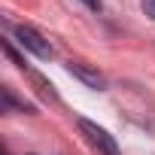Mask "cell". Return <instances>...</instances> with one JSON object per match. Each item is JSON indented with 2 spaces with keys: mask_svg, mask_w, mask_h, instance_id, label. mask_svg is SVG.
<instances>
[{
  "mask_svg": "<svg viewBox=\"0 0 155 155\" xmlns=\"http://www.w3.org/2000/svg\"><path fill=\"white\" fill-rule=\"evenodd\" d=\"M79 131L88 137V143L91 146H97L104 155H119V143H116V137H110L104 128H97L94 122H88V119H79Z\"/></svg>",
  "mask_w": 155,
  "mask_h": 155,
  "instance_id": "6da1fadb",
  "label": "cell"
},
{
  "mask_svg": "<svg viewBox=\"0 0 155 155\" xmlns=\"http://www.w3.org/2000/svg\"><path fill=\"white\" fill-rule=\"evenodd\" d=\"M15 37H18V43H21L28 52H34L37 58H52V46H49V40H43L34 28L18 25V28H15Z\"/></svg>",
  "mask_w": 155,
  "mask_h": 155,
  "instance_id": "7a4b0ae2",
  "label": "cell"
},
{
  "mask_svg": "<svg viewBox=\"0 0 155 155\" xmlns=\"http://www.w3.org/2000/svg\"><path fill=\"white\" fill-rule=\"evenodd\" d=\"M67 70L76 76V79H82L88 88H94V91H104V88H107V79H104V73H101V70H94V67H88V64L67 61Z\"/></svg>",
  "mask_w": 155,
  "mask_h": 155,
  "instance_id": "3957f363",
  "label": "cell"
},
{
  "mask_svg": "<svg viewBox=\"0 0 155 155\" xmlns=\"http://www.w3.org/2000/svg\"><path fill=\"white\" fill-rule=\"evenodd\" d=\"M31 79H34V85L40 88V94L43 97H49V101H58V94H55V88H52V82H46L40 73H31Z\"/></svg>",
  "mask_w": 155,
  "mask_h": 155,
  "instance_id": "277c9868",
  "label": "cell"
},
{
  "mask_svg": "<svg viewBox=\"0 0 155 155\" xmlns=\"http://www.w3.org/2000/svg\"><path fill=\"white\" fill-rule=\"evenodd\" d=\"M3 52H6V58H9V61H12V64H18V67H25V61H21V58H18V55H15V49H12V46H9V43H3Z\"/></svg>",
  "mask_w": 155,
  "mask_h": 155,
  "instance_id": "5b68a950",
  "label": "cell"
},
{
  "mask_svg": "<svg viewBox=\"0 0 155 155\" xmlns=\"http://www.w3.org/2000/svg\"><path fill=\"white\" fill-rule=\"evenodd\" d=\"M140 6H143V12L155 21V0H140Z\"/></svg>",
  "mask_w": 155,
  "mask_h": 155,
  "instance_id": "8992f818",
  "label": "cell"
},
{
  "mask_svg": "<svg viewBox=\"0 0 155 155\" xmlns=\"http://www.w3.org/2000/svg\"><path fill=\"white\" fill-rule=\"evenodd\" d=\"M82 3H85L88 9H94V12H101V6H104V3H101V0H82Z\"/></svg>",
  "mask_w": 155,
  "mask_h": 155,
  "instance_id": "52a82bcc",
  "label": "cell"
}]
</instances>
